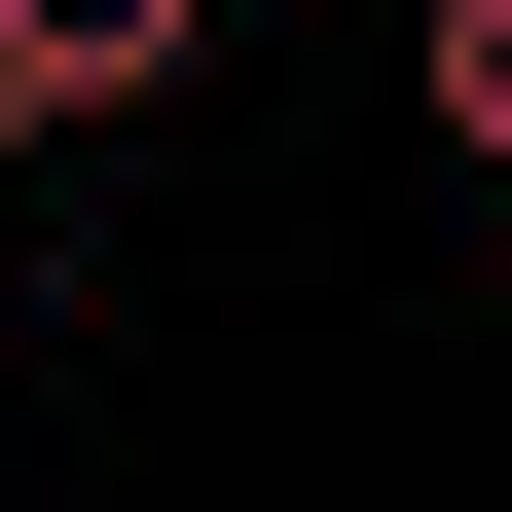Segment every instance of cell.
<instances>
[{
    "mask_svg": "<svg viewBox=\"0 0 512 512\" xmlns=\"http://www.w3.org/2000/svg\"><path fill=\"white\" fill-rule=\"evenodd\" d=\"M183 37H220V0H0V183L74 147V110H183Z\"/></svg>",
    "mask_w": 512,
    "mask_h": 512,
    "instance_id": "1",
    "label": "cell"
},
{
    "mask_svg": "<svg viewBox=\"0 0 512 512\" xmlns=\"http://www.w3.org/2000/svg\"><path fill=\"white\" fill-rule=\"evenodd\" d=\"M439 147H476V183H512V0H439Z\"/></svg>",
    "mask_w": 512,
    "mask_h": 512,
    "instance_id": "2",
    "label": "cell"
},
{
    "mask_svg": "<svg viewBox=\"0 0 512 512\" xmlns=\"http://www.w3.org/2000/svg\"><path fill=\"white\" fill-rule=\"evenodd\" d=\"M0 330H37V220H0Z\"/></svg>",
    "mask_w": 512,
    "mask_h": 512,
    "instance_id": "3",
    "label": "cell"
}]
</instances>
